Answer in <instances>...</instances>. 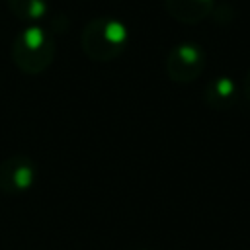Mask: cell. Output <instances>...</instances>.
I'll use <instances>...</instances> for the list:
<instances>
[{"instance_id": "obj_6", "label": "cell", "mask_w": 250, "mask_h": 250, "mask_svg": "<svg viewBox=\"0 0 250 250\" xmlns=\"http://www.w3.org/2000/svg\"><path fill=\"white\" fill-rule=\"evenodd\" d=\"M166 12L180 23H199L213 8V0H164Z\"/></svg>"}, {"instance_id": "obj_1", "label": "cell", "mask_w": 250, "mask_h": 250, "mask_svg": "<svg viewBox=\"0 0 250 250\" xmlns=\"http://www.w3.org/2000/svg\"><path fill=\"white\" fill-rule=\"evenodd\" d=\"M129 43V31L125 23L115 18H94L86 23L80 35V47L84 55L96 62H109L117 59Z\"/></svg>"}, {"instance_id": "obj_4", "label": "cell", "mask_w": 250, "mask_h": 250, "mask_svg": "<svg viewBox=\"0 0 250 250\" xmlns=\"http://www.w3.org/2000/svg\"><path fill=\"white\" fill-rule=\"evenodd\" d=\"M37 166L27 154H12L0 162V193L21 195L37 182Z\"/></svg>"}, {"instance_id": "obj_7", "label": "cell", "mask_w": 250, "mask_h": 250, "mask_svg": "<svg viewBox=\"0 0 250 250\" xmlns=\"http://www.w3.org/2000/svg\"><path fill=\"white\" fill-rule=\"evenodd\" d=\"M8 8L20 21L31 25L45 16L47 2L45 0H8Z\"/></svg>"}, {"instance_id": "obj_2", "label": "cell", "mask_w": 250, "mask_h": 250, "mask_svg": "<svg viewBox=\"0 0 250 250\" xmlns=\"http://www.w3.org/2000/svg\"><path fill=\"white\" fill-rule=\"evenodd\" d=\"M55 39L37 23L25 25L12 43L14 64L23 74L45 72L55 59Z\"/></svg>"}, {"instance_id": "obj_8", "label": "cell", "mask_w": 250, "mask_h": 250, "mask_svg": "<svg viewBox=\"0 0 250 250\" xmlns=\"http://www.w3.org/2000/svg\"><path fill=\"white\" fill-rule=\"evenodd\" d=\"M240 92H242V96L250 102V70L244 74V78H242V84H240Z\"/></svg>"}, {"instance_id": "obj_5", "label": "cell", "mask_w": 250, "mask_h": 250, "mask_svg": "<svg viewBox=\"0 0 250 250\" xmlns=\"http://www.w3.org/2000/svg\"><path fill=\"white\" fill-rule=\"evenodd\" d=\"M240 86L234 78L230 76H215L211 78L207 84H205V90H203V100L209 107L213 109H219V111H225V109H230L236 105L238 98H240Z\"/></svg>"}, {"instance_id": "obj_3", "label": "cell", "mask_w": 250, "mask_h": 250, "mask_svg": "<svg viewBox=\"0 0 250 250\" xmlns=\"http://www.w3.org/2000/svg\"><path fill=\"white\" fill-rule=\"evenodd\" d=\"M205 53L195 43H180L170 49L164 61V70L172 82L188 84L201 76L205 68Z\"/></svg>"}]
</instances>
